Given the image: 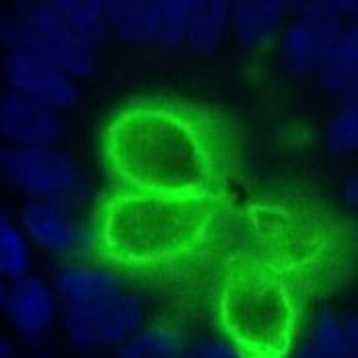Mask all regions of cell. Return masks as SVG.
Segmentation results:
<instances>
[{
	"label": "cell",
	"instance_id": "1",
	"mask_svg": "<svg viewBox=\"0 0 358 358\" xmlns=\"http://www.w3.org/2000/svg\"><path fill=\"white\" fill-rule=\"evenodd\" d=\"M103 155L128 192L198 198H206L220 161L204 120L161 103L120 111L103 134Z\"/></svg>",
	"mask_w": 358,
	"mask_h": 358
},
{
	"label": "cell",
	"instance_id": "2",
	"mask_svg": "<svg viewBox=\"0 0 358 358\" xmlns=\"http://www.w3.org/2000/svg\"><path fill=\"white\" fill-rule=\"evenodd\" d=\"M210 216L206 198L126 192L103 208L97 239L117 262L163 264L194 250Z\"/></svg>",
	"mask_w": 358,
	"mask_h": 358
},
{
	"label": "cell",
	"instance_id": "3",
	"mask_svg": "<svg viewBox=\"0 0 358 358\" xmlns=\"http://www.w3.org/2000/svg\"><path fill=\"white\" fill-rule=\"evenodd\" d=\"M229 342L250 358H282L294 334V303L280 282L243 276L229 285L220 305Z\"/></svg>",
	"mask_w": 358,
	"mask_h": 358
},
{
	"label": "cell",
	"instance_id": "4",
	"mask_svg": "<svg viewBox=\"0 0 358 358\" xmlns=\"http://www.w3.org/2000/svg\"><path fill=\"white\" fill-rule=\"evenodd\" d=\"M0 43L6 52L39 56L72 78L97 71V50L66 25L54 2H17L0 13Z\"/></svg>",
	"mask_w": 358,
	"mask_h": 358
},
{
	"label": "cell",
	"instance_id": "5",
	"mask_svg": "<svg viewBox=\"0 0 358 358\" xmlns=\"http://www.w3.org/2000/svg\"><path fill=\"white\" fill-rule=\"evenodd\" d=\"M0 178L29 200L58 204L66 210L89 200V185L78 165L56 146H2Z\"/></svg>",
	"mask_w": 358,
	"mask_h": 358
},
{
	"label": "cell",
	"instance_id": "6",
	"mask_svg": "<svg viewBox=\"0 0 358 358\" xmlns=\"http://www.w3.org/2000/svg\"><path fill=\"white\" fill-rule=\"evenodd\" d=\"M144 303L132 292H117L106 299L62 305L60 317L66 340L80 357H95L101 350L117 348L144 325Z\"/></svg>",
	"mask_w": 358,
	"mask_h": 358
},
{
	"label": "cell",
	"instance_id": "7",
	"mask_svg": "<svg viewBox=\"0 0 358 358\" xmlns=\"http://www.w3.org/2000/svg\"><path fill=\"white\" fill-rule=\"evenodd\" d=\"M344 25L346 19L338 15L331 2L296 6V15L288 21L280 41L285 69L294 76L315 74Z\"/></svg>",
	"mask_w": 358,
	"mask_h": 358
},
{
	"label": "cell",
	"instance_id": "8",
	"mask_svg": "<svg viewBox=\"0 0 358 358\" xmlns=\"http://www.w3.org/2000/svg\"><path fill=\"white\" fill-rule=\"evenodd\" d=\"M2 76L10 87L8 91L58 113L72 109L78 101L76 80L56 64L39 56L6 52L2 60Z\"/></svg>",
	"mask_w": 358,
	"mask_h": 358
},
{
	"label": "cell",
	"instance_id": "9",
	"mask_svg": "<svg viewBox=\"0 0 358 358\" xmlns=\"http://www.w3.org/2000/svg\"><path fill=\"white\" fill-rule=\"evenodd\" d=\"M19 227L27 241L58 255L85 253L97 241L93 231L74 218L72 210L50 202L27 200L19 215Z\"/></svg>",
	"mask_w": 358,
	"mask_h": 358
},
{
	"label": "cell",
	"instance_id": "10",
	"mask_svg": "<svg viewBox=\"0 0 358 358\" xmlns=\"http://www.w3.org/2000/svg\"><path fill=\"white\" fill-rule=\"evenodd\" d=\"M58 311L56 292L43 278L25 274L6 285L2 313L25 342H41L50 334Z\"/></svg>",
	"mask_w": 358,
	"mask_h": 358
},
{
	"label": "cell",
	"instance_id": "11",
	"mask_svg": "<svg viewBox=\"0 0 358 358\" xmlns=\"http://www.w3.org/2000/svg\"><path fill=\"white\" fill-rule=\"evenodd\" d=\"M0 134L10 146H56L66 124L62 113L6 91L0 97Z\"/></svg>",
	"mask_w": 358,
	"mask_h": 358
},
{
	"label": "cell",
	"instance_id": "12",
	"mask_svg": "<svg viewBox=\"0 0 358 358\" xmlns=\"http://www.w3.org/2000/svg\"><path fill=\"white\" fill-rule=\"evenodd\" d=\"M322 87L344 103H357L358 93V27L346 21L338 39L317 69Z\"/></svg>",
	"mask_w": 358,
	"mask_h": 358
},
{
	"label": "cell",
	"instance_id": "13",
	"mask_svg": "<svg viewBox=\"0 0 358 358\" xmlns=\"http://www.w3.org/2000/svg\"><path fill=\"white\" fill-rule=\"evenodd\" d=\"M290 2L285 0H241L231 2L229 29L243 48H259L280 31Z\"/></svg>",
	"mask_w": 358,
	"mask_h": 358
},
{
	"label": "cell",
	"instance_id": "14",
	"mask_svg": "<svg viewBox=\"0 0 358 358\" xmlns=\"http://www.w3.org/2000/svg\"><path fill=\"white\" fill-rule=\"evenodd\" d=\"M56 292V299L62 305H83L106 299L122 292V280L117 274L97 266H62L54 274V282L50 285Z\"/></svg>",
	"mask_w": 358,
	"mask_h": 358
},
{
	"label": "cell",
	"instance_id": "15",
	"mask_svg": "<svg viewBox=\"0 0 358 358\" xmlns=\"http://www.w3.org/2000/svg\"><path fill=\"white\" fill-rule=\"evenodd\" d=\"M231 2L227 0H185V37L198 54L216 52L229 34Z\"/></svg>",
	"mask_w": 358,
	"mask_h": 358
},
{
	"label": "cell",
	"instance_id": "16",
	"mask_svg": "<svg viewBox=\"0 0 358 358\" xmlns=\"http://www.w3.org/2000/svg\"><path fill=\"white\" fill-rule=\"evenodd\" d=\"M157 0H109L103 2L109 31L130 43H148L155 34Z\"/></svg>",
	"mask_w": 358,
	"mask_h": 358
},
{
	"label": "cell",
	"instance_id": "17",
	"mask_svg": "<svg viewBox=\"0 0 358 358\" xmlns=\"http://www.w3.org/2000/svg\"><path fill=\"white\" fill-rule=\"evenodd\" d=\"M183 334L171 325H146L115 348V358H183Z\"/></svg>",
	"mask_w": 358,
	"mask_h": 358
},
{
	"label": "cell",
	"instance_id": "18",
	"mask_svg": "<svg viewBox=\"0 0 358 358\" xmlns=\"http://www.w3.org/2000/svg\"><path fill=\"white\" fill-rule=\"evenodd\" d=\"M296 355L301 358H355V350L344 334L342 317L334 311L317 313Z\"/></svg>",
	"mask_w": 358,
	"mask_h": 358
},
{
	"label": "cell",
	"instance_id": "19",
	"mask_svg": "<svg viewBox=\"0 0 358 358\" xmlns=\"http://www.w3.org/2000/svg\"><path fill=\"white\" fill-rule=\"evenodd\" d=\"M54 6L72 31L93 50L108 37L106 6L101 0H54Z\"/></svg>",
	"mask_w": 358,
	"mask_h": 358
},
{
	"label": "cell",
	"instance_id": "20",
	"mask_svg": "<svg viewBox=\"0 0 358 358\" xmlns=\"http://www.w3.org/2000/svg\"><path fill=\"white\" fill-rule=\"evenodd\" d=\"M31 250L21 227L0 206V278L15 280L29 274Z\"/></svg>",
	"mask_w": 358,
	"mask_h": 358
},
{
	"label": "cell",
	"instance_id": "21",
	"mask_svg": "<svg viewBox=\"0 0 358 358\" xmlns=\"http://www.w3.org/2000/svg\"><path fill=\"white\" fill-rule=\"evenodd\" d=\"M185 37V0H157L155 2V34L152 43L176 50Z\"/></svg>",
	"mask_w": 358,
	"mask_h": 358
},
{
	"label": "cell",
	"instance_id": "22",
	"mask_svg": "<svg viewBox=\"0 0 358 358\" xmlns=\"http://www.w3.org/2000/svg\"><path fill=\"white\" fill-rule=\"evenodd\" d=\"M325 144L334 155H348L358 146V108L357 103H344L327 124Z\"/></svg>",
	"mask_w": 358,
	"mask_h": 358
},
{
	"label": "cell",
	"instance_id": "23",
	"mask_svg": "<svg viewBox=\"0 0 358 358\" xmlns=\"http://www.w3.org/2000/svg\"><path fill=\"white\" fill-rule=\"evenodd\" d=\"M192 350L200 358H250L245 357L235 344H231L229 340H220V338L204 340V342L196 344Z\"/></svg>",
	"mask_w": 358,
	"mask_h": 358
},
{
	"label": "cell",
	"instance_id": "24",
	"mask_svg": "<svg viewBox=\"0 0 358 358\" xmlns=\"http://www.w3.org/2000/svg\"><path fill=\"white\" fill-rule=\"evenodd\" d=\"M342 325H344V334H346V340L350 344V348L357 352L358 348V320L355 315H348V317H342Z\"/></svg>",
	"mask_w": 358,
	"mask_h": 358
},
{
	"label": "cell",
	"instance_id": "25",
	"mask_svg": "<svg viewBox=\"0 0 358 358\" xmlns=\"http://www.w3.org/2000/svg\"><path fill=\"white\" fill-rule=\"evenodd\" d=\"M344 198L348 202V206H357L358 202V178L350 176L344 183Z\"/></svg>",
	"mask_w": 358,
	"mask_h": 358
},
{
	"label": "cell",
	"instance_id": "26",
	"mask_svg": "<svg viewBox=\"0 0 358 358\" xmlns=\"http://www.w3.org/2000/svg\"><path fill=\"white\" fill-rule=\"evenodd\" d=\"M0 358H15V350H13V344L0 336Z\"/></svg>",
	"mask_w": 358,
	"mask_h": 358
},
{
	"label": "cell",
	"instance_id": "27",
	"mask_svg": "<svg viewBox=\"0 0 358 358\" xmlns=\"http://www.w3.org/2000/svg\"><path fill=\"white\" fill-rule=\"evenodd\" d=\"M4 296H6V280L0 278V311H2V305H4Z\"/></svg>",
	"mask_w": 358,
	"mask_h": 358
},
{
	"label": "cell",
	"instance_id": "28",
	"mask_svg": "<svg viewBox=\"0 0 358 358\" xmlns=\"http://www.w3.org/2000/svg\"><path fill=\"white\" fill-rule=\"evenodd\" d=\"M183 358H200V357H198V355H196L194 350H187V352L183 355Z\"/></svg>",
	"mask_w": 358,
	"mask_h": 358
},
{
	"label": "cell",
	"instance_id": "29",
	"mask_svg": "<svg viewBox=\"0 0 358 358\" xmlns=\"http://www.w3.org/2000/svg\"><path fill=\"white\" fill-rule=\"evenodd\" d=\"M282 358H301V357H299L296 352H288L287 357H282Z\"/></svg>",
	"mask_w": 358,
	"mask_h": 358
},
{
	"label": "cell",
	"instance_id": "30",
	"mask_svg": "<svg viewBox=\"0 0 358 358\" xmlns=\"http://www.w3.org/2000/svg\"><path fill=\"white\" fill-rule=\"evenodd\" d=\"M0 179H2V178H0Z\"/></svg>",
	"mask_w": 358,
	"mask_h": 358
}]
</instances>
